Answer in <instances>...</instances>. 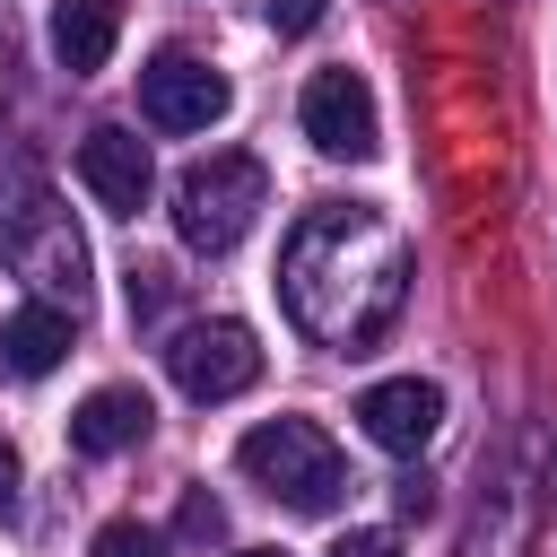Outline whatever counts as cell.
Returning <instances> with one entry per match:
<instances>
[{"mask_svg":"<svg viewBox=\"0 0 557 557\" xmlns=\"http://www.w3.org/2000/svg\"><path fill=\"white\" fill-rule=\"evenodd\" d=\"M278 305L287 322L313 339V348H339V357H366L400 305H409V244L383 209L366 200H322L287 226V252H278Z\"/></svg>","mask_w":557,"mask_h":557,"instance_id":"obj_1","label":"cell"},{"mask_svg":"<svg viewBox=\"0 0 557 557\" xmlns=\"http://www.w3.org/2000/svg\"><path fill=\"white\" fill-rule=\"evenodd\" d=\"M548 487H557V470H548Z\"/></svg>","mask_w":557,"mask_h":557,"instance_id":"obj_20","label":"cell"},{"mask_svg":"<svg viewBox=\"0 0 557 557\" xmlns=\"http://www.w3.org/2000/svg\"><path fill=\"white\" fill-rule=\"evenodd\" d=\"M235 557H287V548H235Z\"/></svg>","mask_w":557,"mask_h":557,"instance_id":"obj_19","label":"cell"},{"mask_svg":"<svg viewBox=\"0 0 557 557\" xmlns=\"http://www.w3.org/2000/svg\"><path fill=\"white\" fill-rule=\"evenodd\" d=\"M261 209H270V174H261V157H244V148H209V157L183 165V183H174V235H183L191 252H209V261L235 252Z\"/></svg>","mask_w":557,"mask_h":557,"instance_id":"obj_3","label":"cell"},{"mask_svg":"<svg viewBox=\"0 0 557 557\" xmlns=\"http://www.w3.org/2000/svg\"><path fill=\"white\" fill-rule=\"evenodd\" d=\"M70 322H78L70 305H44V296H35V305H17V313L0 322V366H9V374H26V383H35V374H52V366L70 357Z\"/></svg>","mask_w":557,"mask_h":557,"instance_id":"obj_12","label":"cell"},{"mask_svg":"<svg viewBox=\"0 0 557 557\" xmlns=\"http://www.w3.org/2000/svg\"><path fill=\"white\" fill-rule=\"evenodd\" d=\"M296 122H305V139H313L322 157H348V165L383 148L374 87H366L357 70H313V78H305V104H296Z\"/></svg>","mask_w":557,"mask_h":557,"instance_id":"obj_5","label":"cell"},{"mask_svg":"<svg viewBox=\"0 0 557 557\" xmlns=\"http://www.w3.org/2000/svg\"><path fill=\"white\" fill-rule=\"evenodd\" d=\"M148 426H157L148 392H131V383H104V392H87V400L70 409V453H87V461H113V453L148 444Z\"/></svg>","mask_w":557,"mask_h":557,"instance_id":"obj_10","label":"cell"},{"mask_svg":"<svg viewBox=\"0 0 557 557\" xmlns=\"http://www.w3.org/2000/svg\"><path fill=\"white\" fill-rule=\"evenodd\" d=\"M78 183L96 191V209L139 218V209H148V191H157L148 139H139V131H122V122H96V131L78 139Z\"/></svg>","mask_w":557,"mask_h":557,"instance_id":"obj_7","label":"cell"},{"mask_svg":"<svg viewBox=\"0 0 557 557\" xmlns=\"http://www.w3.org/2000/svg\"><path fill=\"white\" fill-rule=\"evenodd\" d=\"M9 487H17V453L0 444V513H9Z\"/></svg>","mask_w":557,"mask_h":557,"instance_id":"obj_18","label":"cell"},{"mask_svg":"<svg viewBox=\"0 0 557 557\" xmlns=\"http://www.w3.org/2000/svg\"><path fill=\"white\" fill-rule=\"evenodd\" d=\"M357 426H366V444H383V453H426L435 444V426H444V392L435 383H418V374H392V383H366L357 392Z\"/></svg>","mask_w":557,"mask_h":557,"instance_id":"obj_8","label":"cell"},{"mask_svg":"<svg viewBox=\"0 0 557 557\" xmlns=\"http://www.w3.org/2000/svg\"><path fill=\"white\" fill-rule=\"evenodd\" d=\"M226 104H235V87L200 52H157L139 70V113L157 131H209V122H226Z\"/></svg>","mask_w":557,"mask_h":557,"instance_id":"obj_6","label":"cell"},{"mask_svg":"<svg viewBox=\"0 0 557 557\" xmlns=\"http://www.w3.org/2000/svg\"><path fill=\"white\" fill-rule=\"evenodd\" d=\"M218 531H226L218 496H200V487H191V496H183V540H218Z\"/></svg>","mask_w":557,"mask_h":557,"instance_id":"obj_15","label":"cell"},{"mask_svg":"<svg viewBox=\"0 0 557 557\" xmlns=\"http://www.w3.org/2000/svg\"><path fill=\"white\" fill-rule=\"evenodd\" d=\"M165 374L183 383V400H235V392H252L261 383V339L244 331V322H183L174 339H165Z\"/></svg>","mask_w":557,"mask_h":557,"instance_id":"obj_4","label":"cell"},{"mask_svg":"<svg viewBox=\"0 0 557 557\" xmlns=\"http://www.w3.org/2000/svg\"><path fill=\"white\" fill-rule=\"evenodd\" d=\"M122 44V0H52V61L70 78H96Z\"/></svg>","mask_w":557,"mask_h":557,"instance_id":"obj_11","label":"cell"},{"mask_svg":"<svg viewBox=\"0 0 557 557\" xmlns=\"http://www.w3.org/2000/svg\"><path fill=\"white\" fill-rule=\"evenodd\" d=\"M9 252H17V270L35 278L44 305H70V313L87 305V244L70 235V218H52V209L35 200V209H26V235H17Z\"/></svg>","mask_w":557,"mask_h":557,"instance_id":"obj_9","label":"cell"},{"mask_svg":"<svg viewBox=\"0 0 557 557\" xmlns=\"http://www.w3.org/2000/svg\"><path fill=\"white\" fill-rule=\"evenodd\" d=\"M87 557H165V540H157V531H148V522H104V531H96V548H87Z\"/></svg>","mask_w":557,"mask_h":557,"instance_id":"obj_13","label":"cell"},{"mask_svg":"<svg viewBox=\"0 0 557 557\" xmlns=\"http://www.w3.org/2000/svg\"><path fill=\"white\" fill-rule=\"evenodd\" d=\"M235 470L287 513H339V496H348V461L313 418H261L235 444Z\"/></svg>","mask_w":557,"mask_h":557,"instance_id":"obj_2","label":"cell"},{"mask_svg":"<svg viewBox=\"0 0 557 557\" xmlns=\"http://www.w3.org/2000/svg\"><path fill=\"white\" fill-rule=\"evenodd\" d=\"M331 557H400V540H392V531H348Z\"/></svg>","mask_w":557,"mask_h":557,"instance_id":"obj_17","label":"cell"},{"mask_svg":"<svg viewBox=\"0 0 557 557\" xmlns=\"http://www.w3.org/2000/svg\"><path fill=\"white\" fill-rule=\"evenodd\" d=\"M322 9H331V0H270V26H278V35H313Z\"/></svg>","mask_w":557,"mask_h":557,"instance_id":"obj_16","label":"cell"},{"mask_svg":"<svg viewBox=\"0 0 557 557\" xmlns=\"http://www.w3.org/2000/svg\"><path fill=\"white\" fill-rule=\"evenodd\" d=\"M157 313H165V270L139 261V270H131V322H157Z\"/></svg>","mask_w":557,"mask_h":557,"instance_id":"obj_14","label":"cell"}]
</instances>
